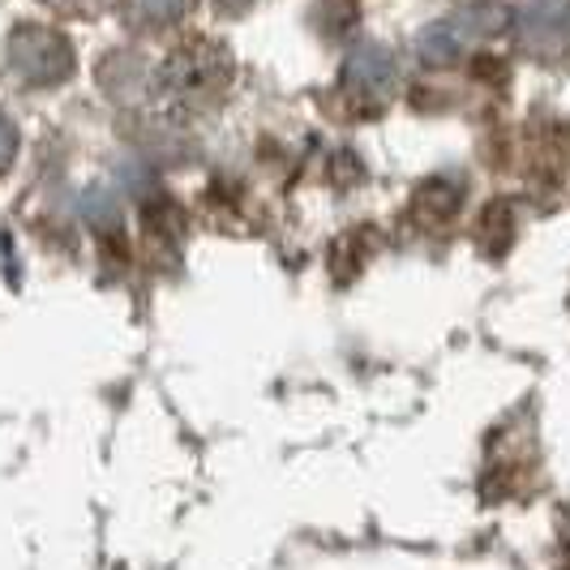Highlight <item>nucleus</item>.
Segmentation results:
<instances>
[{
	"label": "nucleus",
	"instance_id": "1",
	"mask_svg": "<svg viewBox=\"0 0 570 570\" xmlns=\"http://www.w3.org/2000/svg\"><path fill=\"white\" fill-rule=\"evenodd\" d=\"M9 65H13L30 86H57L69 78L73 52H69V43H65L60 35L30 27L13 35V43H9Z\"/></svg>",
	"mask_w": 570,
	"mask_h": 570
},
{
	"label": "nucleus",
	"instance_id": "2",
	"mask_svg": "<svg viewBox=\"0 0 570 570\" xmlns=\"http://www.w3.org/2000/svg\"><path fill=\"white\" fill-rule=\"evenodd\" d=\"M523 39L544 57L570 52V0H528L523 4Z\"/></svg>",
	"mask_w": 570,
	"mask_h": 570
},
{
	"label": "nucleus",
	"instance_id": "3",
	"mask_svg": "<svg viewBox=\"0 0 570 570\" xmlns=\"http://www.w3.org/2000/svg\"><path fill=\"white\" fill-rule=\"evenodd\" d=\"M347 82L361 86L365 95H382L386 86L395 82V65H391V57L382 48H365V52H356L352 65H347Z\"/></svg>",
	"mask_w": 570,
	"mask_h": 570
},
{
	"label": "nucleus",
	"instance_id": "4",
	"mask_svg": "<svg viewBox=\"0 0 570 570\" xmlns=\"http://www.w3.org/2000/svg\"><path fill=\"white\" fill-rule=\"evenodd\" d=\"M459 185H451V180H429L425 189L416 194V215L421 219H429V224H442V219H451L459 210Z\"/></svg>",
	"mask_w": 570,
	"mask_h": 570
},
{
	"label": "nucleus",
	"instance_id": "5",
	"mask_svg": "<svg viewBox=\"0 0 570 570\" xmlns=\"http://www.w3.org/2000/svg\"><path fill=\"white\" fill-rule=\"evenodd\" d=\"M511 236H514V215H511V202H493L481 219V245H485L489 257H502L511 249Z\"/></svg>",
	"mask_w": 570,
	"mask_h": 570
},
{
	"label": "nucleus",
	"instance_id": "6",
	"mask_svg": "<svg viewBox=\"0 0 570 570\" xmlns=\"http://www.w3.org/2000/svg\"><path fill=\"white\" fill-rule=\"evenodd\" d=\"M13 155H18V129H13V120L0 112V171L13 164Z\"/></svg>",
	"mask_w": 570,
	"mask_h": 570
}]
</instances>
